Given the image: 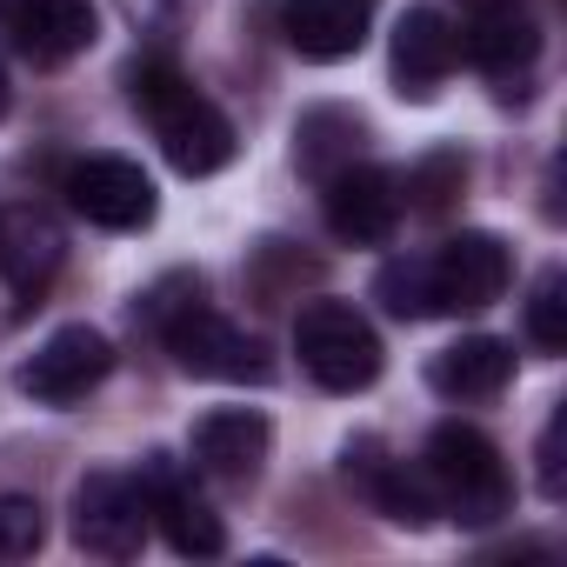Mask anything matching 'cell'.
I'll return each mask as SVG.
<instances>
[{"label": "cell", "instance_id": "obj_1", "mask_svg": "<svg viewBox=\"0 0 567 567\" xmlns=\"http://www.w3.org/2000/svg\"><path fill=\"white\" fill-rule=\"evenodd\" d=\"M141 315H147V328L167 341V354L194 374V381H267L274 374V361H267V348L247 334V328H234L227 315H214L207 301H200V280L194 274H167L161 288H147V301H141Z\"/></svg>", "mask_w": 567, "mask_h": 567}, {"label": "cell", "instance_id": "obj_2", "mask_svg": "<svg viewBox=\"0 0 567 567\" xmlns=\"http://www.w3.org/2000/svg\"><path fill=\"white\" fill-rule=\"evenodd\" d=\"M127 94H134V107L147 114V127H154L161 154L174 161V174L200 181V174H220V167L234 161V127H227V114H220L194 81H181L167 61H141V68L127 74Z\"/></svg>", "mask_w": 567, "mask_h": 567}, {"label": "cell", "instance_id": "obj_3", "mask_svg": "<svg viewBox=\"0 0 567 567\" xmlns=\"http://www.w3.org/2000/svg\"><path fill=\"white\" fill-rule=\"evenodd\" d=\"M421 474L434 481L441 514L461 520V527H494L514 507V481H507L501 447L481 427H467V421H441L427 434V467Z\"/></svg>", "mask_w": 567, "mask_h": 567}, {"label": "cell", "instance_id": "obj_4", "mask_svg": "<svg viewBox=\"0 0 567 567\" xmlns=\"http://www.w3.org/2000/svg\"><path fill=\"white\" fill-rule=\"evenodd\" d=\"M295 348H301V368L315 374V388H328V394H361L381 381V334L348 301H308L295 321Z\"/></svg>", "mask_w": 567, "mask_h": 567}, {"label": "cell", "instance_id": "obj_5", "mask_svg": "<svg viewBox=\"0 0 567 567\" xmlns=\"http://www.w3.org/2000/svg\"><path fill=\"white\" fill-rule=\"evenodd\" d=\"M107 374H114V341H107L101 328L74 321V328H54V334L14 368V388H21L28 401H41V408H74V401H87Z\"/></svg>", "mask_w": 567, "mask_h": 567}, {"label": "cell", "instance_id": "obj_6", "mask_svg": "<svg viewBox=\"0 0 567 567\" xmlns=\"http://www.w3.org/2000/svg\"><path fill=\"white\" fill-rule=\"evenodd\" d=\"M147 540V494L134 474H87L74 487V547L101 560H134Z\"/></svg>", "mask_w": 567, "mask_h": 567}, {"label": "cell", "instance_id": "obj_7", "mask_svg": "<svg viewBox=\"0 0 567 567\" xmlns=\"http://www.w3.org/2000/svg\"><path fill=\"white\" fill-rule=\"evenodd\" d=\"M61 194H68V207H74L81 220H94V227H107V234H134V227L154 220V181H147L134 161H121V154H87V161H74L68 181H61Z\"/></svg>", "mask_w": 567, "mask_h": 567}, {"label": "cell", "instance_id": "obj_8", "mask_svg": "<svg viewBox=\"0 0 567 567\" xmlns=\"http://www.w3.org/2000/svg\"><path fill=\"white\" fill-rule=\"evenodd\" d=\"M401 207H408L401 181L374 161H348L341 174L321 181V214H328L334 240H348V247H381L401 227Z\"/></svg>", "mask_w": 567, "mask_h": 567}, {"label": "cell", "instance_id": "obj_9", "mask_svg": "<svg viewBox=\"0 0 567 567\" xmlns=\"http://www.w3.org/2000/svg\"><path fill=\"white\" fill-rule=\"evenodd\" d=\"M341 481L374 507V514H388L394 527H427L434 514H441V501H434V481L421 474V467H408V461H394L381 441H348L341 447Z\"/></svg>", "mask_w": 567, "mask_h": 567}, {"label": "cell", "instance_id": "obj_10", "mask_svg": "<svg viewBox=\"0 0 567 567\" xmlns=\"http://www.w3.org/2000/svg\"><path fill=\"white\" fill-rule=\"evenodd\" d=\"M434 267V301L441 315H474V308H494L507 295V280H514V260H507V240L501 234H454L427 254Z\"/></svg>", "mask_w": 567, "mask_h": 567}, {"label": "cell", "instance_id": "obj_11", "mask_svg": "<svg viewBox=\"0 0 567 567\" xmlns=\"http://www.w3.org/2000/svg\"><path fill=\"white\" fill-rule=\"evenodd\" d=\"M141 494H147V520H161V534H167V547L174 554H220L227 547V527H220V514L194 494V481L181 474V461L174 454H147L141 461Z\"/></svg>", "mask_w": 567, "mask_h": 567}, {"label": "cell", "instance_id": "obj_12", "mask_svg": "<svg viewBox=\"0 0 567 567\" xmlns=\"http://www.w3.org/2000/svg\"><path fill=\"white\" fill-rule=\"evenodd\" d=\"M8 34H14V48L34 68H68V61H81L94 48L101 21H94L87 0H14V8H8Z\"/></svg>", "mask_w": 567, "mask_h": 567}, {"label": "cell", "instance_id": "obj_13", "mask_svg": "<svg viewBox=\"0 0 567 567\" xmlns=\"http://www.w3.org/2000/svg\"><path fill=\"white\" fill-rule=\"evenodd\" d=\"M461 48L487 81H501V101H514V81H527L540 61V28L534 14H520V0L514 8H474V28Z\"/></svg>", "mask_w": 567, "mask_h": 567}, {"label": "cell", "instance_id": "obj_14", "mask_svg": "<svg viewBox=\"0 0 567 567\" xmlns=\"http://www.w3.org/2000/svg\"><path fill=\"white\" fill-rule=\"evenodd\" d=\"M454 61H461V41H454V28L434 14V8H408L401 14V28H394V94L401 101H434L441 94V81L454 74Z\"/></svg>", "mask_w": 567, "mask_h": 567}, {"label": "cell", "instance_id": "obj_15", "mask_svg": "<svg viewBox=\"0 0 567 567\" xmlns=\"http://www.w3.org/2000/svg\"><path fill=\"white\" fill-rule=\"evenodd\" d=\"M374 21V0H288L280 8V34L301 61H348L361 54Z\"/></svg>", "mask_w": 567, "mask_h": 567}, {"label": "cell", "instance_id": "obj_16", "mask_svg": "<svg viewBox=\"0 0 567 567\" xmlns=\"http://www.w3.org/2000/svg\"><path fill=\"white\" fill-rule=\"evenodd\" d=\"M267 447H274V427H267V414H254V408H214V414L194 427V467L214 474V481H234V487L260 474Z\"/></svg>", "mask_w": 567, "mask_h": 567}, {"label": "cell", "instance_id": "obj_17", "mask_svg": "<svg viewBox=\"0 0 567 567\" xmlns=\"http://www.w3.org/2000/svg\"><path fill=\"white\" fill-rule=\"evenodd\" d=\"M61 227L34 207H14V214H0V274H8V288L14 301H41L48 295V280L61 274Z\"/></svg>", "mask_w": 567, "mask_h": 567}, {"label": "cell", "instance_id": "obj_18", "mask_svg": "<svg viewBox=\"0 0 567 567\" xmlns=\"http://www.w3.org/2000/svg\"><path fill=\"white\" fill-rule=\"evenodd\" d=\"M507 381H514V348L494 334H467L427 361V388L441 401H494Z\"/></svg>", "mask_w": 567, "mask_h": 567}, {"label": "cell", "instance_id": "obj_19", "mask_svg": "<svg viewBox=\"0 0 567 567\" xmlns=\"http://www.w3.org/2000/svg\"><path fill=\"white\" fill-rule=\"evenodd\" d=\"M361 147H368V121L348 114V107H308V114L295 121V167H301L308 181L341 174L348 161H361Z\"/></svg>", "mask_w": 567, "mask_h": 567}, {"label": "cell", "instance_id": "obj_20", "mask_svg": "<svg viewBox=\"0 0 567 567\" xmlns=\"http://www.w3.org/2000/svg\"><path fill=\"white\" fill-rule=\"evenodd\" d=\"M374 301H381L394 321H434L441 301H434V267H427V254H394V260L374 274Z\"/></svg>", "mask_w": 567, "mask_h": 567}, {"label": "cell", "instance_id": "obj_21", "mask_svg": "<svg viewBox=\"0 0 567 567\" xmlns=\"http://www.w3.org/2000/svg\"><path fill=\"white\" fill-rule=\"evenodd\" d=\"M527 341L540 354H560L567 348V274L560 267H547L534 280V295H527Z\"/></svg>", "mask_w": 567, "mask_h": 567}, {"label": "cell", "instance_id": "obj_22", "mask_svg": "<svg viewBox=\"0 0 567 567\" xmlns=\"http://www.w3.org/2000/svg\"><path fill=\"white\" fill-rule=\"evenodd\" d=\"M41 540H48L41 501H28V494H0V560H28V554H41Z\"/></svg>", "mask_w": 567, "mask_h": 567}, {"label": "cell", "instance_id": "obj_23", "mask_svg": "<svg viewBox=\"0 0 567 567\" xmlns=\"http://www.w3.org/2000/svg\"><path fill=\"white\" fill-rule=\"evenodd\" d=\"M461 187H467V161H461V154H434V161H421V167L408 174V194H414L421 214H441ZM408 194H401V200H408Z\"/></svg>", "mask_w": 567, "mask_h": 567}, {"label": "cell", "instance_id": "obj_24", "mask_svg": "<svg viewBox=\"0 0 567 567\" xmlns=\"http://www.w3.org/2000/svg\"><path fill=\"white\" fill-rule=\"evenodd\" d=\"M560 434H567V414H554V421L540 427V454H534V461H540V494H547V501H560V487H567V481H560Z\"/></svg>", "mask_w": 567, "mask_h": 567}, {"label": "cell", "instance_id": "obj_25", "mask_svg": "<svg viewBox=\"0 0 567 567\" xmlns=\"http://www.w3.org/2000/svg\"><path fill=\"white\" fill-rule=\"evenodd\" d=\"M8 101H14V87H8V74H0V114H8Z\"/></svg>", "mask_w": 567, "mask_h": 567}, {"label": "cell", "instance_id": "obj_26", "mask_svg": "<svg viewBox=\"0 0 567 567\" xmlns=\"http://www.w3.org/2000/svg\"><path fill=\"white\" fill-rule=\"evenodd\" d=\"M467 8H514V0H467Z\"/></svg>", "mask_w": 567, "mask_h": 567}]
</instances>
